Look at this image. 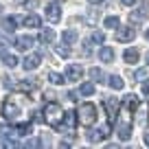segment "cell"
Listing matches in <instances>:
<instances>
[{
    "instance_id": "60d3db41",
    "label": "cell",
    "mask_w": 149,
    "mask_h": 149,
    "mask_svg": "<svg viewBox=\"0 0 149 149\" xmlns=\"http://www.w3.org/2000/svg\"><path fill=\"white\" fill-rule=\"evenodd\" d=\"M145 59H147V66H149V53H147V55H145Z\"/></svg>"
},
{
    "instance_id": "603a6c76",
    "label": "cell",
    "mask_w": 149,
    "mask_h": 149,
    "mask_svg": "<svg viewBox=\"0 0 149 149\" xmlns=\"http://www.w3.org/2000/svg\"><path fill=\"white\" fill-rule=\"evenodd\" d=\"M105 84H110V86H112V88H114V90H123V86H125V81H123L121 77H118V74H112V77H110V79L105 81Z\"/></svg>"
},
{
    "instance_id": "74e56055",
    "label": "cell",
    "mask_w": 149,
    "mask_h": 149,
    "mask_svg": "<svg viewBox=\"0 0 149 149\" xmlns=\"http://www.w3.org/2000/svg\"><path fill=\"white\" fill-rule=\"evenodd\" d=\"M5 53H7V51H5V44H2V42H0V57H2V55H5Z\"/></svg>"
},
{
    "instance_id": "2e32d148",
    "label": "cell",
    "mask_w": 149,
    "mask_h": 149,
    "mask_svg": "<svg viewBox=\"0 0 149 149\" xmlns=\"http://www.w3.org/2000/svg\"><path fill=\"white\" fill-rule=\"evenodd\" d=\"M99 59H101L103 64H112V61H114V48L112 46H103L101 51H99Z\"/></svg>"
},
{
    "instance_id": "ffe728a7",
    "label": "cell",
    "mask_w": 149,
    "mask_h": 149,
    "mask_svg": "<svg viewBox=\"0 0 149 149\" xmlns=\"http://www.w3.org/2000/svg\"><path fill=\"white\" fill-rule=\"evenodd\" d=\"M138 57H140V53L136 51V48H127V51L123 53V59H125L127 64H136V61H138Z\"/></svg>"
},
{
    "instance_id": "9a60e30c",
    "label": "cell",
    "mask_w": 149,
    "mask_h": 149,
    "mask_svg": "<svg viewBox=\"0 0 149 149\" xmlns=\"http://www.w3.org/2000/svg\"><path fill=\"white\" fill-rule=\"evenodd\" d=\"M147 13H149V2L145 0L143 5L132 13V22H140V20H145V18H147Z\"/></svg>"
},
{
    "instance_id": "52a82bcc",
    "label": "cell",
    "mask_w": 149,
    "mask_h": 149,
    "mask_svg": "<svg viewBox=\"0 0 149 149\" xmlns=\"http://www.w3.org/2000/svg\"><path fill=\"white\" fill-rule=\"evenodd\" d=\"M110 130H112L110 123H107V127H101V130H90L88 132V140H90V143H101L103 138L110 136Z\"/></svg>"
},
{
    "instance_id": "7402d4cb",
    "label": "cell",
    "mask_w": 149,
    "mask_h": 149,
    "mask_svg": "<svg viewBox=\"0 0 149 149\" xmlns=\"http://www.w3.org/2000/svg\"><path fill=\"white\" fill-rule=\"evenodd\" d=\"M61 40H64L66 44H74V42H77V31H72V29H66V31L61 33Z\"/></svg>"
},
{
    "instance_id": "3957f363",
    "label": "cell",
    "mask_w": 149,
    "mask_h": 149,
    "mask_svg": "<svg viewBox=\"0 0 149 149\" xmlns=\"http://www.w3.org/2000/svg\"><path fill=\"white\" fill-rule=\"evenodd\" d=\"M15 136H20L15 127L0 125V140H2L5 147H20V140H15Z\"/></svg>"
},
{
    "instance_id": "f35d334b",
    "label": "cell",
    "mask_w": 149,
    "mask_h": 149,
    "mask_svg": "<svg viewBox=\"0 0 149 149\" xmlns=\"http://www.w3.org/2000/svg\"><path fill=\"white\" fill-rule=\"evenodd\" d=\"M88 2H90V5H101L103 0H88Z\"/></svg>"
},
{
    "instance_id": "f546056e",
    "label": "cell",
    "mask_w": 149,
    "mask_h": 149,
    "mask_svg": "<svg viewBox=\"0 0 149 149\" xmlns=\"http://www.w3.org/2000/svg\"><path fill=\"white\" fill-rule=\"evenodd\" d=\"M103 40H105V35H103L101 31L92 33V37H90V42H94V44H103Z\"/></svg>"
},
{
    "instance_id": "30bf717a",
    "label": "cell",
    "mask_w": 149,
    "mask_h": 149,
    "mask_svg": "<svg viewBox=\"0 0 149 149\" xmlns=\"http://www.w3.org/2000/svg\"><path fill=\"white\" fill-rule=\"evenodd\" d=\"M134 37H136V31L132 26H123V29L116 31V40H118V42H132Z\"/></svg>"
},
{
    "instance_id": "4fadbf2b",
    "label": "cell",
    "mask_w": 149,
    "mask_h": 149,
    "mask_svg": "<svg viewBox=\"0 0 149 149\" xmlns=\"http://www.w3.org/2000/svg\"><path fill=\"white\" fill-rule=\"evenodd\" d=\"M15 24H18V18H13V15H5V18L0 20V29H2L5 33H13Z\"/></svg>"
},
{
    "instance_id": "7c38bea8",
    "label": "cell",
    "mask_w": 149,
    "mask_h": 149,
    "mask_svg": "<svg viewBox=\"0 0 149 149\" xmlns=\"http://www.w3.org/2000/svg\"><path fill=\"white\" fill-rule=\"evenodd\" d=\"M33 42H35V40H33L31 35H20V37H15V48H18V51H29V48L33 46Z\"/></svg>"
},
{
    "instance_id": "8992f818",
    "label": "cell",
    "mask_w": 149,
    "mask_h": 149,
    "mask_svg": "<svg viewBox=\"0 0 149 149\" xmlns=\"http://www.w3.org/2000/svg\"><path fill=\"white\" fill-rule=\"evenodd\" d=\"M44 15H46L48 22H57L61 18V5L59 2H48L46 9H44Z\"/></svg>"
},
{
    "instance_id": "4316f807",
    "label": "cell",
    "mask_w": 149,
    "mask_h": 149,
    "mask_svg": "<svg viewBox=\"0 0 149 149\" xmlns=\"http://www.w3.org/2000/svg\"><path fill=\"white\" fill-rule=\"evenodd\" d=\"M15 130H18L20 136H29L33 127H31V123H20V125H15Z\"/></svg>"
},
{
    "instance_id": "e0dca14e",
    "label": "cell",
    "mask_w": 149,
    "mask_h": 149,
    "mask_svg": "<svg viewBox=\"0 0 149 149\" xmlns=\"http://www.w3.org/2000/svg\"><path fill=\"white\" fill-rule=\"evenodd\" d=\"M74 123H77V112H74V110L64 112V116H61V125H66V127H74Z\"/></svg>"
},
{
    "instance_id": "7a4b0ae2",
    "label": "cell",
    "mask_w": 149,
    "mask_h": 149,
    "mask_svg": "<svg viewBox=\"0 0 149 149\" xmlns=\"http://www.w3.org/2000/svg\"><path fill=\"white\" fill-rule=\"evenodd\" d=\"M97 118H99V110H97V105L94 103H81V107H79V123L81 125H92V123H97Z\"/></svg>"
},
{
    "instance_id": "d590c367",
    "label": "cell",
    "mask_w": 149,
    "mask_h": 149,
    "mask_svg": "<svg viewBox=\"0 0 149 149\" xmlns=\"http://www.w3.org/2000/svg\"><path fill=\"white\" fill-rule=\"evenodd\" d=\"M136 77H138V79H143V77H145V70H143V68L136 70Z\"/></svg>"
},
{
    "instance_id": "83f0119b",
    "label": "cell",
    "mask_w": 149,
    "mask_h": 149,
    "mask_svg": "<svg viewBox=\"0 0 149 149\" xmlns=\"http://www.w3.org/2000/svg\"><path fill=\"white\" fill-rule=\"evenodd\" d=\"M121 26V20L116 18V15H110V18H105V29H118Z\"/></svg>"
},
{
    "instance_id": "4dcf8cb0",
    "label": "cell",
    "mask_w": 149,
    "mask_h": 149,
    "mask_svg": "<svg viewBox=\"0 0 149 149\" xmlns=\"http://www.w3.org/2000/svg\"><path fill=\"white\" fill-rule=\"evenodd\" d=\"M33 121H35V123H42L44 121V114H42V112H33Z\"/></svg>"
},
{
    "instance_id": "ac0fdd59",
    "label": "cell",
    "mask_w": 149,
    "mask_h": 149,
    "mask_svg": "<svg viewBox=\"0 0 149 149\" xmlns=\"http://www.w3.org/2000/svg\"><path fill=\"white\" fill-rule=\"evenodd\" d=\"M22 66H24V70H35L37 66H40V55H29V57H24Z\"/></svg>"
},
{
    "instance_id": "d4e9b609",
    "label": "cell",
    "mask_w": 149,
    "mask_h": 149,
    "mask_svg": "<svg viewBox=\"0 0 149 149\" xmlns=\"http://www.w3.org/2000/svg\"><path fill=\"white\" fill-rule=\"evenodd\" d=\"M48 81L53 86H61V84H66V77L59 74V72H48Z\"/></svg>"
},
{
    "instance_id": "484cf974",
    "label": "cell",
    "mask_w": 149,
    "mask_h": 149,
    "mask_svg": "<svg viewBox=\"0 0 149 149\" xmlns=\"http://www.w3.org/2000/svg\"><path fill=\"white\" fill-rule=\"evenodd\" d=\"M92 92H94V84H90V81H86V84L79 86V94H84V97H90Z\"/></svg>"
},
{
    "instance_id": "ab89813d",
    "label": "cell",
    "mask_w": 149,
    "mask_h": 149,
    "mask_svg": "<svg viewBox=\"0 0 149 149\" xmlns=\"http://www.w3.org/2000/svg\"><path fill=\"white\" fill-rule=\"evenodd\" d=\"M145 37H147V40H149V29H147V31H145Z\"/></svg>"
},
{
    "instance_id": "277c9868",
    "label": "cell",
    "mask_w": 149,
    "mask_h": 149,
    "mask_svg": "<svg viewBox=\"0 0 149 149\" xmlns=\"http://www.w3.org/2000/svg\"><path fill=\"white\" fill-rule=\"evenodd\" d=\"M103 107H105L107 116H110V125H114V123H116V116H118V107H121V99L105 97L103 99Z\"/></svg>"
},
{
    "instance_id": "836d02e7",
    "label": "cell",
    "mask_w": 149,
    "mask_h": 149,
    "mask_svg": "<svg viewBox=\"0 0 149 149\" xmlns=\"http://www.w3.org/2000/svg\"><path fill=\"white\" fill-rule=\"evenodd\" d=\"M66 99H70V101H77V92H68V94H66Z\"/></svg>"
},
{
    "instance_id": "d6986e66",
    "label": "cell",
    "mask_w": 149,
    "mask_h": 149,
    "mask_svg": "<svg viewBox=\"0 0 149 149\" xmlns=\"http://www.w3.org/2000/svg\"><path fill=\"white\" fill-rule=\"evenodd\" d=\"M116 134H118L121 140H127L132 136V125H130V123H121V125L116 127Z\"/></svg>"
},
{
    "instance_id": "6da1fadb",
    "label": "cell",
    "mask_w": 149,
    "mask_h": 149,
    "mask_svg": "<svg viewBox=\"0 0 149 149\" xmlns=\"http://www.w3.org/2000/svg\"><path fill=\"white\" fill-rule=\"evenodd\" d=\"M42 114H44V123H48V125H53V127H59L61 125V116H64V112H61L59 103L48 101L46 105H44Z\"/></svg>"
},
{
    "instance_id": "8d00e7d4",
    "label": "cell",
    "mask_w": 149,
    "mask_h": 149,
    "mask_svg": "<svg viewBox=\"0 0 149 149\" xmlns=\"http://www.w3.org/2000/svg\"><path fill=\"white\" fill-rule=\"evenodd\" d=\"M143 140H145V145L149 147V132H145V138H143Z\"/></svg>"
},
{
    "instance_id": "1f68e13d",
    "label": "cell",
    "mask_w": 149,
    "mask_h": 149,
    "mask_svg": "<svg viewBox=\"0 0 149 149\" xmlns=\"http://www.w3.org/2000/svg\"><path fill=\"white\" fill-rule=\"evenodd\" d=\"M24 7H26V9H33V7H37V2H35V0H26Z\"/></svg>"
},
{
    "instance_id": "e575fe53",
    "label": "cell",
    "mask_w": 149,
    "mask_h": 149,
    "mask_svg": "<svg viewBox=\"0 0 149 149\" xmlns=\"http://www.w3.org/2000/svg\"><path fill=\"white\" fill-rule=\"evenodd\" d=\"M143 92H145V94H149V79L143 84Z\"/></svg>"
},
{
    "instance_id": "ba28073f",
    "label": "cell",
    "mask_w": 149,
    "mask_h": 149,
    "mask_svg": "<svg viewBox=\"0 0 149 149\" xmlns=\"http://www.w3.org/2000/svg\"><path fill=\"white\" fill-rule=\"evenodd\" d=\"M81 77H84V68H81L79 64H68V68H66V79L68 81H81Z\"/></svg>"
},
{
    "instance_id": "d6a6232c",
    "label": "cell",
    "mask_w": 149,
    "mask_h": 149,
    "mask_svg": "<svg viewBox=\"0 0 149 149\" xmlns=\"http://www.w3.org/2000/svg\"><path fill=\"white\" fill-rule=\"evenodd\" d=\"M121 2H123V5H125V7H134L136 2H138V0H121Z\"/></svg>"
},
{
    "instance_id": "cb8c5ba5",
    "label": "cell",
    "mask_w": 149,
    "mask_h": 149,
    "mask_svg": "<svg viewBox=\"0 0 149 149\" xmlns=\"http://www.w3.org/2000/svg\"><path fill=\"white\" fill-rule=\"evenodd\" d=\"M2 64H5L7 68H15L20 61H18V57H15V55H9V53H5V55H2Z\"/></svg>"
},
{
    "instance_id": "44dd1931",
    "label": "cell",
    "mask_w": 149,
    "mask_h": 149,
    "mask_svg": "<svg viewBox=\"0 0 149 149\" xmlns=\"http://www.w3.org/2000/svg\"><path fill=\"white\" fill-rule=\"evenodd\" d=\"M90 79H92L94 84H105V81H103V79H105V74H103L101 68H92V70H90Z\"/></svg>"
},
{
    "instance_id": "f1b7e54d",
    "label": "cell",
    "mask_w": 149,
    "mask_h": 149,
    "mask_svg": "<svg viewBox=\"0 0 149 149\" xmlns=\"http://www.w3.org/2000/svg\"><path fill=\"white\" fill-rule=\"evenodd\" d=\"M55 51H57V55H61V57H68L70 55V48H68V44H66V42L61 44V46H57Z\"/></svg>"
},
{
    "instance_id": "8fae6325",
    "label": "cell",
    "mask_w": 149,
    "mask_h": 149,
    "mask_svg": "<svg viewBox=\"0 0 149 149\" xmlns=\"http://www.w3.org/2000/svg\"><path fill=\"white\" fill-rule=\"evenodd\" d=\"M53 40H55V31H53V29H46V26H42L40 35H37V42L42 44V46H46V44H51Z\"/></svg>"
},
{
    "instance_id": "9c48e42d",
    "label": "cell",
    "mask_w": 149,
    "mask_h": 149,
    "mask_svg": "<svg viewBox=\"0 0 149 149\" xmlns=\"http://www.w3.org/2000/svg\"><path fill=\"white\" fill-rule=\"evenodd\" d=\"M138 105H140V99L136 97V94H127V97L123 99V107H125L127 114H134V112L138 110Z\"/></svg>"
},
{
    "instance_id": "5bb4252c",
    "label": "cell",
    "mask_w": 149,
    "mask_h": 149,
    "mask_svg": "<svg viewBox=\"0 0 149 149\" xmlns=\"http://www.w3.org/2000/svg\"><path fill=\"white\" fill-rule=\"evenodd\" d=\"M22 24L26 29H40V26H42V18L35 15V13H29V15H24V18H22Z\"/></svg>"
},
{
    "instance_id": "5b68a950",
    "label": "cell",
    "mask_w": 149,
    "mask_h": 149,
    "mask_svg": "<svg viewBox=\"0 0 149 149\" xmlns=\"http://www.w3.org/2000/svg\"><path fill=\"white\" fill-rule=\"evenodd\" d=\"M2 116L7 118V121H18V116H20V107L15 105L13 101H11V99H7L5 103H2Z\"/></svg>"
}]
</instances>
